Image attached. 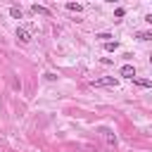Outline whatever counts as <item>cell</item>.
<instances>
[{"label": "cell", "instance_id": "1", "mask_svg": "<svg viewBox=\"0 0 152 152\" xmlns=\"http://www.w3.org/2000/svg\"><path fill=\"white\" fill-rule=\"evenodd\" d=\"M90 86H93V88H107V86H114V88H116L119 81H116L114 76H102V78H95Z\"/></svg>", "mask_w": 152, "mask_h": 152}, {"label": "cell", "instance_id": "2", "mask_svg": "<svg viewBox=\"0 0 152 152\" xmlns=\"http://www.w3.org/2000/svg\"><path fill=\"white\" fill-rule=\"evenodd\" d=\"M100 135L104 138V142H107L109 147H116V135L112 133V128H107V126H102V128H100Z\"/></svg>", "mask_w": 152, "mask_h": 152}, {"label": "cell", "instance_id": "3", "mask_svg": "<svg viewBox=\"0 0 152 152\" xmlns=\"http://www.w3.org/2000/svg\"><path fill=\"white\" fill-rule=\"evenodd\" d=\"M17 40H19V43H24V45H26V43H31V31H28V28H24V26H19V28H17Z\"/></svg>", "mask_w": 152, "mask_h": 152}, {"label": "cell", "instance_id": "4", "mask_svg": "<svg viewBox=\"0 0 152 152\" xmlns=\"http://www.w3.org/2000/svg\"><path fill=\"white\" fill-rule=\"evenodd\" d=\"M119 74H121V76H126V78H135V69H133L131 64H124V66L119 69Z\"/></svg>", "mask_w": 152, "mask_h": 152}, {"label": "cell", "instance_id": "5", "mask_svg": "<svg viewBox=\"0 0 152 152\" xmlns=\"http://www.w3.org/2000/svg\"><path fill=\"white\" fill-rule=\"evenodd\" d=\"M31 12L43 14V17H50V10H48V7H43V5H31Z\"/></svg>", "mask_w": 152, "mask_h": 152}, {"label": "cell", "instance_id": "6", "mask_svg": "<svg viewBox=\"0 0 152 152\" xmlns=\"http://www.w3.org/2000/svg\"><path fill=\"white\" fill-rule=\"evenodd\" d=\"M135 38H138V40H142V43H150V40H152V31H138V33H135Z\"/></svg>", "mask_w": 152, "mask_h": 152}, {"label": "cell", "instance_id": "7", "mask_svg": "<svg viewBox=\"0 0 152 152\" xmlns=\"http://www.w3.org/2000/svg\"><path fill=\"white\" fill-rule=\"evenodd\" d=\"M133 81H135V86H140V88H152V81H150V78H138V76H135Z\"/></svg>", "mask_w": 152, "mask_h": 152}, {"label": "cell", "instance_id": "8", "mask_svg": "<svg viewBox=\"0 0 152 152\" xmlns=\"http://www.w3.org/2000/svg\"><path fill=\"white\" fill-rule=\"evenodd\" d=\"M66 10H69V12H81L83 5H78V2H66Z\"/></svg>", "mask_w": 152, "mask_h": 152}, {"label": "cell", "instance_id": "9", "mask_svg": "<svg viewBox=\"0 0 152 152\" xmlns=\"http://www.w3.org/2000/svg\"><path fill=\"white\" fill-rule=\"evenodd\" d=\"M104 50L107 52H114V50H119V43L116 40H109V43H104Z\"/></svg>", "mask_w": 152, "mask_h": 152}, {"label": "cell", "instance_id": "10", "mask_svg": "<svg viewBox=\"0 0 152 152\" xmlns=\"http://www.w3.org/2000/svg\"><path fill=\"white\" fill-rule=\"evenodd\" d=\"M10 17H14V19H21V10H19V7H10Z\"/></svg>", "mask_w": 152, "mask_h": 152}, {"label": "cell", "instance_id": "11", "mask_svg": "<svg viewBox=\"0 0 152 152\" xmlns=\"http://www.w3.org/2000/svg\"><path fill=\"white\" fill-rule=\"evenodd\" d=\"M95 38H100V40H102V43H109V38H112V36H109V33H97V36H95Z\"/></svg>", "mask_w": 152, "mask_h": 152}, {"label": "cell", "instance_id": "12", "mask_svg": "<svg viewBox=\"0 0 152 152\" xmlns=\"http://www.w3.org/2000/svg\"><path fill=\"white\" fill-rule=\"evenodd\" d=\"M114 14H116V17H119V19H121V17H124V14H126V10H124V7H116V12H114Z\"/></svg>", "mask_w": 152, "mask_h": 152}, {"label": "cell", "instance_id": "13", "mask_svg": "<svg viewBox=\"0 0 152 152\" xmlns=\"http://www.w3.org/2000/svg\"><path fill=\"white\" fill-rule=\"evenodd\" d=\"M43 76H45V81H55V78H57L52 71H48V74H43Z\"/></svg>", "mask_w": 152, "mask_h": 152}, {"label": "cell", "instance_id": "14", "mask_svg": "<svg viewBox=\"0 0 152 152\" xmlns=\"http://www.w3.org/2000/svg\"><path fill=\"white\" fill-rule=\"evenodd\" d=\"M145 21H147V24H152V12H150V14L145 17Z\"/></svg>", "mask_w": 152, "mask_h": 152}, {"label": "cell", "instance_id": "15", "mask_svg": "<svg viewBox=\"0 0 152 152\" xmlns=\"http://www.w3.org/2000/svg\"><path fill=\"white\" fill-rule=\"evenodd\" d=\"M150 62H152V57H150Z\"/></svg>", "mask_w": 152, "mask_h": 152}]
</instances>
